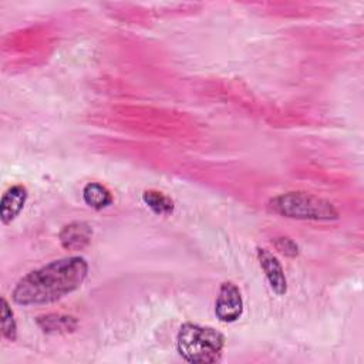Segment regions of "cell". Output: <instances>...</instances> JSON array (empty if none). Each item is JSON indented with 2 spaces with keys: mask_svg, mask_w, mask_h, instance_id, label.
Masks as SVG:
<instances>
[{
  "mask_svg": "<svg viewBox=\"0 0 364 364\" xmlns=\"http://www.w3.org/2000/svg\"><path fill=\"white\" fill-rule=\"evenodd\" d=\"M256 256L259 260V264L266 276V280L270 286V289L277 294V296H283L287 291V279L283 270L282 263L279 262V259L270 253L267 249L263 247H257L256 249Z\"/></svg>",
  "mask_w": 364,
  "mask_h": 364,
  "instance_id": "obj_5",
  "label": "cell"
},
{
  "mask_svg": "<svg viewBox=\"0 0 364 364\" xmlns=\"http://www.w3.org/2000/svg\"><path fill=\"white\" fill-rule=\"evenodd\" d=\"M272 243H273L274 249L279 253H282V255H284L287 257L299 256V246H297V243L294 240H291L290 237H287V236H277V237H274L272 240Z\"/></svg>",
  "mask_w": 364,
  "mask_h": 364,
  "instance_id": "obj_12",
  "label": "cell"
},
{
  "mask_svg": "<svg viewBox=\"0 0 364 364\" xmlns=\"http://www.w3.org/2000/svg\"><path fill=\"white\" fill-rule=\"evenodd\" d=\"M82 200L94 210H102L112 205L114 198L109 189L98 182H88L82 188Z\"/></svg>",
  "mask_w": 364,
  "mask_h": 364,
  "instance_id": "obj_9",
  "label": "cell"
},
{
  "mask_svg": "<svg viewBox=\"0 0 364 364\" xmlns=\"http://www.w3.org/2000/svg\"><path fill=\"white\" fill-rule=\"evenodd\" d=\"M226 338L210 327L198 323H183L175 337L178 354L192 364H213L220 361Z\"/></svg>",
  "mask_w": 364,
  "mask_h": 364,
  "instance_id": "obj_2",
  "label": "cell"
},
{
  "mask_svg": "<svg viewBox=\"0 0 364 364\" xmlns=\"http://www.w3.org/2000/svg\"><path fill=\"white\" fill-rule=\"evenodd\" d=\"M87 276L85 257H61L23 276L11 291V300L24 307L50 304L80 289Z\"/></svg>",
  "mask_w": 364,
  "mask_h": 364,
  "instance_id": "obj_1",
  "label": "cell"
},
{
  "mask_svg": "<svg viewBox=\"0 0 364 364\" xmlns=\"http://www.w3.org/2000/svg\"><path fill=\"white\" fill-rule=\"evenodd\" d=\"M243 314V297L233 282H223L215 301V316L222 323H235Z\"/></svg>",
  "mask_w": 364,
  "mask_h": 364,
  "instance_id": "obj_4",
  "label": "cell"
},
{
  "mask_svg": "<svg viewBox=\"0 0 364 364\" xmlns=\"http://www.w3.org/2000/svg\"><path fill=\"white\" fill-rule=\"evenodd\" d=\"M92 237V228L82 220H74L61 228L58 232V240L65 250L77 252L87 247Z\"/></svg>",
  "mask_w": 364,
  "mask_h": 364,
  "instance_id": "obj_6",
  "label": "cell"
},
{
  "mask_svg": "<svg viewBox=\"0 0 364 364\" xmlns=\"http://www.w3.org/2000/svg\"><path fill=\"white\" fill-rule=\"evenodd\" d=\"M267 210L299 220L330 222L340 218L337 208L330 200L307 192H286L273 196L267 202Z\"/></svg>",
  "mask_w": 364,
  "mask_h": 364,
  "instance_id": "obj_3",
  "label": "cell"
},
{
  "mask_svg": "<svg viewBox=\"0 0 364 364\" xmlns=\"http://www.w3.org/2000/svg\"><path fill=\"white\" fill-rule=\"evenodd\" d=\"M142 202L146 205V208H149L155 215H171L175 209L173 200L164 195L159 191L155 189H148L144 191L142 193Z\"/></svg>",
  "mask_w": 364,
  "mask_h": 364,
  "instance_id": "obj_10",
  "label": "cell"
},
{
  "mask_svg": "<svg viewBox=\"0 0 364 364\" xmlns=\"http://www.w3.org/2000/svg\"><path fill=\"white\" fill-rule=\"evenodd\" d=\"M0 324H1V334L9 341L17 340V323L14 318V313L6 300V297H1V314H0Z\"/></svg>",
  "mask_w": 364,
  "mask_h": 364,
  "instance_id": "obj_11",
  "label": "cell"
},
{
  "mask_svg": "<svg viewBox=\"0 0 364 364\" xmlns=\"http://www.w3.org/2000/svg\"><path fill=\"white\" fill-rule=\"evenodd\" d=\"M28 198V191L24 185L10 186L0 199V219L3 225L11 223L23 210L26 200Z\"/></svg>",
  "mask_w": 364,
  "mask_h": 364,
  "instance_id": "obj_7",
  "label": "cell"
},
{
  "mask_svg": "<svg viewBox=\"0 0 364 364\" xmlns=\"http://www.w3.org/2000/svg\"><path fill=\"white\" fill-rule=\"evenodd\" d=\"M36 324L46 334H70L78 327L77 317L63 313H47L36 318Z\"/></svg>",
  "mask_w": 364,
  "mask_h": 364,
  "instance_id": "obj_8",
  "label": "cell"
}]
</instances>
